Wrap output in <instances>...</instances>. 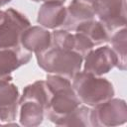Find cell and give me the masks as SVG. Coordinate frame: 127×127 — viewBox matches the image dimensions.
I'll return each mask as SVG.
<instances>
[{
	"label": "cell",
	"mask_w": 127,
	"mask_h": 127,
	"mask_svg": "<svg viewBox=\"0 0 127 127\" xmlns=\"http://www.w3.org/2000/svg\"><path fill=\"white\" fill-rule=\"evenodd\" d=\"M46 82L53 91V96L45 110V116L58 125L63 118L73 111L81 102L72 88L70 79L48 73Z\"/></svg>",
	"instance_id": "obj_1"
},
{
	"label": "cell",
	"mask_w": 127,
	"mask_h": 127,
	"mask_svg": "<svg viewBox=\"0 0 127 127\" xmlns=\"http://www.w3.org/2000/svg\"><path fill=\"white\" fill-rule=\"evenodd\" d=\"M39 66L46 72L72 79L80 71L83 59L73 51L50 45L36 54Z\"/></svg>",
	"instance_id": "obj_2"
},
{
	"label": "cell",
	"mask_w": 127,
	"mask_h": 127,
	"mask_svg": "<svg viewBox=\"0 0 127 127\" xmlns=\"http://www.w3.org/2000/svg\"><path fill=\"white\" fill-rule=\"evenodd\" d=\"M71 85L80 102L89 107L103 103L114 95L113 85L108 79L85 71L76 73Z\"/></svg>",
	"instance_id": "obj_3"
},
{
	"label": "cell",
	"mask_w": 127,
	"mask_h": 127,
	"mask_svg": "<svg viewBox=\"0 0 127 127\" xmlns=\"http://www.w3.org/2000/svg\"><path fill=\"white\" fill-rule=\"evenodd\" d=\"M30 27V21L19 11L8 8L0 10V48L21 44L23 32Z\"/></svg>",
	"instance_id": "obj_4"
},
{
	"label": "cell",
	"mask_w": 127,
	"mask_h": 127,
	"mask_svg": "<svg viewBox=\"0 0 127 127\" xmlns=\"http://www.w3.org/2000/svg\"><path fill=\"white\" fill-rule=\"evenodd\" d=\"M126 120L127 108L122 99L111 98L90 109V126H118Z\"/></svg>",
	"instance_id": "obj_5"
},
{
	"label": "cell",
	"mask_w": 127,
	"mask_h": 127,
	"mask_svg": "<svg viewBox=\"0 0 127 127\" xmlns=\"http://www.w3.org/2000/svg\"><path fill=\"white\" fill-rule=\"evenodd\" d=\"M95 16L112 35L126 25V0H96L92 3Z\"/></svg>",
	"instance_id": "obj_6"
},
{
	"label": "cell",
	"mask_w": 127,
	"mask_h": 127,
	"mask_svg": "<svg viewBox=\"0 0 127 127\" xmlns=\"http://www.w3.org/2000/svg\"><path fill=\"white\" fill-rule=\"evenodd\" d=\"M83 71L101 76L117 64V58L109 46L92 49L83 59Z\"/></svg>",
	"instance_id": "obj_7"
},
{
	"label": "cell",
	"mask_w": 127,
	"mask_h": 127,
	"mask_svg": "<svg viewBox=\"0 0 127 127\" xmlns=\"http://www.w3.org/2000/svg\"><path fill=\"white\" fill-rule=\"evenodd\" d=\"M18 87L9 80H0V121H14L19 106Z\"/></svg>",
	"instance_id": "obj_8"
},
{
	"label": "cell",
	"mask_w": 127,
	"mask_h": 127,
	"mask_svg": "<svg viewBox=\"0 0 127 127\" xmlns=\"http://www.w3.org/2000/svg\"><path fill=\"white\" fill-rule=\"evenodd\" d=\"M95 18L92 3L88 0H72L66 8V17L62 26L63 29L74 32L76 27L86 21Z\"/></svg>",
	"instance_id": "obj_9"
},
{
	"label": "cell",
	"mask_w": 127,
	"mask_h": 127,
	"mask_svg": "<svg viewBox=\"0 0 127 127\" xmlns=\"http://www.w3.org/2000/svg\"><path fill=\"white\" fill-rule=\"evenodd\" d=\"M31 58L32 53L21 44L14 47L0 48V69L12 73L15 69L26 64Z\"/></svg>",
	"instance_id": "obj_10"
},
{
	"label": "cell",
	"mask_w": 127,
	"mask_h": 127,
	"mask_svg": "<svg viewBox=\"0 0 127 127\" xmlns=\"http://www.w3.org/2000/svg\"><path fill=\"white\" fill-rule=\"evenodd\" d=\"M52 42L51 33L40 26H33L26 29L21 36V45L31 53L38 54L47 49Z\"/></svg>",
	"instance_id": "obj_11"
},
{
	"label": "cell",
	"mask_w": 127,
	"mask_h": 127,
	"mask_svg": "<svg viewBox=\"0 0 127 127\" xmlns=\"http://www.w3.org/2000/svg\"><path fill=\"white\" fill-rule=\"evenodd\" d=\"M66 17V8L64 4L57 2H45L39 12L37 21L47 29L62 27Z\"/></svg>",
	"instance_id": "obj_12"
},
{
	"label": "cell",
	"mask_w": 127,
	"mask_h": 127,
	"mask_svg": "<svg viewBox=\"0 0 127 127\" xmlns=\"http://www.w3.org/2000/svg\"><path fill=\"white\" fill-rule=\"evenodd\" d=\"M19 120L23 126H38L43 122L45 116V106L37 100L26 99L19 101Z\"/></svg>",
	"instance_id": "obj_13"
},
{
	"label": "cell",
	"mask_w": 127,
	"mask_h": 127,
	"mask_svg": "<svg viewBox=\"0 0 127 127\" xmlns=\"http://www.w3.org/2000/svg\"><path fill=\"white\" fill-rule=\"evenodd\" d=\"M74 32L84 35L94 47L107 43L111 36L110 32L104 27V25L95 19L79 24Z\"/></svg>",
	"instance_id": "obj_14"
},
{
	"label": "cell",
	"mask_w": 127,
	"mask_h": 127,
	"mask_svg": "<svg viewBox=\"0 0 127 127\" xmlns=\"http://www.w3.org/2000/svg\"><path fill=\"white\" fill-rule=\"evenodd\" d=\"M52 96H53V91L49 87L46 80H37L34 83L28 84L24 88L23 93L19 98V101L26 99H34L42 103L47 109Z\"/></svg>",
	"instance_id": "obj_15"
},
{
	"label": "cell",
	"mask_w": 127,
	"mask_h": 127,
	"mask_svg": "<svg viewBox=\"0 0 127 127\" xmlns=\"http://www.w3.org/2000/svg\"><path fill=\"white\" fill-rule=\"evenodd\" d=\"M126 39H127V33L126 28L123 27L116 32H114L111 36L108 42L111 44V50L115 54L117 58V64L116 67L120 70L126 69Z\"/></svg>",
	"instance_id": "obj_16"
},
{
	"label": "cell",
	"mask_w": 127,
	"mask_h": 127,
	"mask_svg": "<svg viewBox=\"0 0 127 127\" xmlns=\"http://www.w3.org/2000/svg\"><path fill=\"white\" fill-rule=\"evenodd\" d=\"M60 126H90V108L87 105H78L73 111L63 118Z\"/></svg>",
	"instance_id": "obj_17"
},
{
	"label": "cell",
	"mask_w": 127,
	"mask_h": 127,
	"mask_svg": "<svg viewBox=\"0 0 127 127\" xmlns=\"http://www.w3.org/2000/svg\"><path fill=\"white\" fill-rule=\"evenodd\" d=\"M74 35V41H73V49L72 51L76 54H78L82 59L94 48L93 44L82 34L80 33H73Z\"/></svg>",
	"instance_id": "obj_18"
},
{
	"label": "cell",
	"mask_w": 127,
	"mask_h": 127,
	"mask_svg": "<svg viewBox=\"0 0 127 127\" xmlns=\"http://www.w3.org/2000/svg\"><path fill=\"white\" fill-rule=\"evenodd\" d=\"M32 1H34V2H41V1H43V2H57V3L64 4L66 0H32Z\"/></svg>",
	"instance_id": "obj_19"
},
{
	"label": "cell",
	"mask_w": 127,
	"mask_h": 127,
	"mask_svg": "<svg viewBox=\"0 0 127 127\" xmlns=\"http://www.w3.org/2000/svg\"><path fill=\"white\" fill-rule=\"evenodd\" d=\"M1 1V4H2V6H4V5H6L7 3H9L11 0H0Z\"/></svg>",
	"instance_id": "obj_20"
},
{
	"label": "cell",
	"mask_w": 127,
	"mask_h": 127,
	"mask_svg": "<svg viewBox=\"0 0 127 127\" xmlns=\"http://www.w3.org/2000/svg\"><path fill=\"white\" fill-rule=\"evenodd\" d=\"M88 1H90V2H91V3H93V2H95V1H96V0H88Z\"/></svg>",
	"instance_id": "obj_21"
},
{
	"label": "cell",
	"mask_w": 127,
	"mask_h": 127,
	"mask_svg": "<svg viewBox=\"0 0 127 127\" xmlns=\"http://www.w3.org/2000/svg\"><path fill=\"white\" fill-rule=\"evenodd\" d=\"M1 6H2V4H1V1H0V7H1Z\"/></svg>",
	"instance_id": "obj_22"
}]
</instances>
